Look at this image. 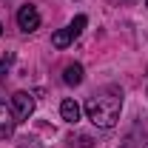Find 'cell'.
Listing matches in <instances>:
<instances>
[{
	"instance_id": "1",
	"label": "cell",
	"mask_w": 148,
	"mask_h": 148,
	"mask_svg": "<svg viewBox=\"0 0 148 148\" xmlns=\"http://www.w3.org/2000/svg\"><path fill=\"white\" fill-rule=\"evenodd\" d=\"M120 108H123V91L120 88H103L86 100V117L100 128H111L120 120Z\"/></svg>"
},
{
	"instance_id": "2",
	"label": "cell",
	"mask_w": 148,
	"mask_h": 148,
	"mask_svg": "<svg viewBox=\"0 0 148 148\" xmlns=\"http://www.w3.org/2000/svg\"><path fill=\"white\" fill-rule=\"evenodd\" d=\"M12 114H14L17 123L29 120V117L34 114V97L29 91H14L12 94Z\"/></svg>"
},
{
	"instance_id": "3",
	"label": "cell",
	"mask_w": 148,
	"mask_h": 148,
	"mask_svg": "<svg viewBox=\"0 0 148 148\" xmlns=\"http://www.w3.org/2000/svg\"><path fill=\"white\" fill-rule=\"evenodd\" d=\"M17 26L26 32V34H29V32H37V29H40V12H37L34 6H20Z\"/></svg>"
},
{
	"instance_id": "4",
	"label": "cell",
	"mask_w": 148,
	"mask_h": 148,
	"mask_svg": "<svg viewBox=\"0 0 148 148\" xmlns=\"http://www.w3.org/2000/svg\"><path fill=\"white\" fill-rule=\"evenodd\" d=\"M14 125H17V120H14L12 108H6V106L0 103V140H9V137L14 134Z\"/></svg>"
},
{
	"instance_id": "5",
	"label": "cell",
	"mask_w": 148,
	"mask_h": 148,
	"mask_svg": "<svg viewBox=\"0 0 148 148\" xmlns=\"http://www.w3.org/2000/svg\"><path fill=\"white\" fill-rule=\"evenodd\" d=\"M63 83H66V86H80V83H83V66H80V63L66 66V71H63Z\"/></svg>"
},
{
	"instance_id": "6",
	"label": "cell",
	"mask_w": 148,
	"mask_h": 148,
	"mask_svg": "<svg viewBox=\"0 0 148 148\" xmlns=\"http://www.w3.org/2000/svg\"><path fill=\"white\" fill-rule=\"evenodd\" d=\"M60 114H63V120H66V123H77V120H80V106L69 97V100H63V103H60Z\"/></svg>"
},
{
	"instance_id": "7",
	"label": "cell",
	"mask_w": 148,
	"mask_h": 148,
	"mask_svg": "<svg viewBox=\"0 0 148 148\" xmlns=\"http://www.w3.org/2000/svg\"><path fill=\"white\" fill-rule=\"evenodd\" d=\"M71 40H77V37L71 34V29H60V32L51 34V46H54V49H66V46H71Z\"/></svg>"
},
{
	"instance_id": "8",
	"label": "cell",
	"mask_w": 148,
	"mask_h": 148,
	"mask_svg": "<svg viewBox=\"0 0 148 148\" xmlns=\"http://www.w3.org/2000/svg\"><path fill=\"white\" fill-rule=\"evenodd\" d=\"M86 23H88V17H86V14H77V17L71 20V26H69V29H71V34L80 37V34H83V29H86Z\"/></svg>"
},
{
	"instance_id": "9",
	"label": "cell",
	"mask_w": 148,
	"mask_h": 148,
	"mask_svg": "<svg viewBox=\"0 0 148 148\" xmlns=\"http://www.w3.org/2000/svg\"><path fill=\"white\" fill-rule=\"evenodd\" d=\"M17 148H49V145L40 143L37 137H20V140H17Z\"/></svg>"
},
{
	"instance_id": "10",
	"label": "cell",
	"mask_w": 148,
	"mask_h": 148,
	"mask_svg": "<svg viewBox=\"0 0 148 148\" xmlns=\"http://www.w3.org/2000/svg\"><path fill=\"white\" fill-rule=\"evenodd\" d=\"M12 63H14V54H12V51H3V54H0V71H6Z\"/></svg>"
},
{
	"instance_id": "11",
	"label": "cell",
	"mask_w": 148,
	"mask_h": 148,
	"mask_svg": "<svg viewBox=\"0 0 148 148\" xmlns=\"http://www.w3.org/2000/svg\"><path fill=\"white\" fill-rule=\"evenodd\" d=\"M77 145L80 148H94V140L88 137V134H80V137H77Z\"/></svg>"
},
{
	"instance_id": "12",
	"label": "cell",
	"mask_w": 148,
	"mask_h": 148,
	"mask_svg": "<svg viewBox=\"0 0 148 148\" xmlns=\"http://www.w3.org/2000/svg\"><path fill=\"white\" fill-rule=\"evenodd\" d=\"M0 34H3V26H0Z\"/></svg>"
},
{
	"instance_id": "13",
	"label": "cell",
	"mask_w": 148,
	"mask_h": 148,
	"mask_svg": "<svg viewBox=\"0 0 148 148\" xmlns=\"http://www.w3.org/2000/svg\"><path fill=\"white\" fill-rule=\"evenodd\" d=\"M145 3H148V0H145Z\"/></svg>"
},
{
	"instance_id": "14",
	"label": "cell",
	"mask_w": 148,
	"mask_h": 148,
	"mask_svg": "<svg viewBox=\"0 0 148 148\" xmlns=\"http://www.w3.org/2000/svg\"><path fill=\"white\" fill-rule=\"evenodd\" d=\"M145 148H148V145H145Z\"/></svg>"
}]
</instances>
